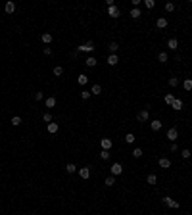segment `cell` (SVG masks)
Masks as SVG:
<instances>
[{
  "instance_id": "6da1fadb",
  "label": "cell",
  "mask_w": 192,
  "mask_h": 215,
  "mask_svg": "<svg viewBox=\"0 0 192 215\" xmlns=\"http://www.w3.org/2000/svg\"><path fill=\"white\" fill-rule=\"evenodd\" d=\"M161 202H163L167 207H173V209H179V202L177 200H173V198H169V196H163L161 198Z\"/></svg>"
},
{
  "instance_id": "7a4b0ae2",
  "label": "cell",
  "mask_w": 192,
  "mask_h": 215,
  "mask_svg": "<svg viewBox=\"0 0 192 215\" xmlns=\"http://www.w3.org/2000/svg\"><path fill=\"white\" fill-rule=\"evenodd\" d=\"M94 50V44H92V41L85 42L83 46H77V52H92Z\"/></svg>"
},
{
  "instance_id": "3957f363",
  "label": "cell",
  "mask_w": 192,
  "mask_h": 215,
  "mask_svg": "<svg viewBox=\"0 0 192 215\" xmlns=\"http://www.w3.org/2000/svg\"><path fill=\"white\" fill-rule=\"evenodd\" d=\"M158 165H160L161 169H169V167H171V160H169V158H160V160H158Z\"/></svg>"
},
{
  "instance_id": "277c9868",
  "label": "cell",
  "mask_w": 192,
  "mask_h": 215,
  "mask_svg": "<svg viewBox=\"0 0 192 215\" xmlns=\"http://www.w3.org/2000/svg\"><path fill=\"white\" fill-rule=\"evenodd\" d=\"M177 137H179V131L175 127H171V129H167V138H169L171 142H175L177 140Z\"/></svg>"
},
{
  "instance_id": "5b68a950",
  "label": "cell",
  "mask_w": 192,
  "mask_h": 215,
  "mask_svg": "<svg viewBox=\"0 0 192 215\" xmlns=\"http://www.w3.org/2000/svg\"><path fill=\"white\" fill-rule=\"evenodd\" d=\"M108 15H111V18H119V15H121V12H119V8H117V6H110V8H108Z\"/></svg>"
},
{
  "instance_id": "8992f818",
  "label": "cell",
  "mask_w": 192,
  "mask_h": 215,
  "mask_svg": "<svg viewBox=\"0 0 192 215\" xmlns=\"http://www.w3.org/2000/svg\"><path fill=\"white\" fill-rule=\"evenodd\" d=\"M100 146H102V150H111L114 142H111V138H102V140H100Z\"/></svg>"
},
{
  "instance_id": "52a82bcc",
  "label": "cell",
  "mask_w": 192,
  "mask_h": 215,
  "mask_svg": "<svg viewBox=\"0 0 192 215\" xmlns=\"http://www.w3.org/2000/svg\"><path fill=\"white\" fill-rule=\"evenodd\" d=\"M4 12H6V14H14V12H15V2H12V0L6 2V4H4Z\"/></svg>"
},
{
  "instance_id": "ba28073f",
  "label": "cell",
  "mask_w": 192,
  "mask_h": 215,
  "mask_svg": "<svg viewBox=\"0 0 192 215\" xmlns=\"http://www.w3.org/2000/svg\"><path fill=\"white\" fill-rule=\"evenodd\" d=\"M121 173H123L121 163H114V165H111V175H114V177H117V175H121Z\"/></svg>"
},
{
  "instance_id": "9c48e42d",
  "label": "cell",
  "mask_w": 192,
  "mask_h": 215,
  "mask_svg": "<svg viewBox=\"0 0 192 215\" xmlns=\"http://www.w3.org/2000/svg\"><path fill=\"white\" fill-rule=\"evenodd\" d=\"M58 129H60L58 123H48V125H46V131H48L50 134H56V133H58Z\"/></svg>"
},
{
  "instance_id": "30bf717a",
  "label": "cell",
  "mask_w": 192,
  "mask_h": 215,
  "mask_svg": "<svg viewBox=\"0 0 192 215\" xmlns=\"http://www.w3.org/2000/svg\"><path fill=\"white\" fill-rule=\"evenodd\" d=\"M167 48H169V50H177V48H179V41H177V39H169V41H167Z\"/></svg>"
},
{
  "instance_id": "8fae6325",
  "label": "cell",
  "mask_w": 192,
  "mask_h": 215,
  "mask_svg": "<svg viewBox=\"0 0 192 215\" xmlns=\"http://www.w3.org/2000/svg\"><path fill=\"white\" fill-rule=\"evenodd\" d=\"M106 62H108V65H117L119 64V58H117V54H110Z\"/></svg>"
},
{
  "instance_id": "7c38bea8",
  "label": "cell",
  "mask_w": 192,
  "mask_h": 215,
  "mask_svg": "<svg viewBox=\"0 0 192 215\" xmlns=\"http://www.w3.org/2000/svg\"><path fill=\"white\" fill-rule=\"evenodd\" d=\"M79 175H81V179L87 181V179H90V169H88V167H83V169H79Z\"/></svg>"
},
{
  "instance_id": "4fadbf2b",
  "label": "cell",
  "mask_w": 192,
  "mask_h": 215,
  "mask_svg": "<svg viewBox=\"0 0 192 215\" xmlns=\"http://www.w3.org/2000/svg\"><path fill=\"white\" fill-rule=\"evenodd\" d=\"M161 125H163V123H161L160 119H154V121L150 123V129H152V131H160V129H161Z\"/></svg>"
},
{
  "instance_id": "5bb4252c",
  "label": "cell",
  "mask_w": 192,
  "mask_h": 215,
  "mask_svg": "<svg viewBox=\"0 0 192 215\" xmlns=\"http://www.w3.org/2000/svg\"><path fill=\"white\" fill-rule=\"evenodd\" d=\"M138 121H148V117H150V113H148V110H142V111H138Z\"/></svg>"
},
{
  "instance_id": "9a60e30c",
  "label": "cell",
  "mask_w": 192,
  "mask_h": 215,
  "mask_svg": "<svg viewBox=\"0 0 192 215\" xmlns=\"http://www.w3.org/2000/svg\"><path fill=\"white\" fill-rule=\"evenodd\" d=\"M156 25H158V29H165L167 27V18H158Z\"/></svg>"
},
{
  "instance_id": "2e32d148",
  "label": "cell",
  "mask_w": 192,
  "mask_h": 215,
  "mask_svg": "<svg viewBox=\"0 0 192 215\" xmlns=\"http://www.w3.org/2000/svg\"><path fill=\"white\" fill-rule=\"evenodd\" d=\"M129 15H131L133 19H138V18L142 15V12H140V8H133L131 12H129Z\"/></svg>"
},
{
  "instance_id": "e0dca14e",
  "label": "cell",
  "mask_w": 192,
  "mask_h": 215,
  "mask_svg": "<svg viewBox=\"0 0 192 215\" xmlns=\"http://www.w3.org/2000/svg\"><path fill=\"white\" fill-rule=\"evenodd\" d=\"M77 83H79V85H81V87H85V85H87V83H88V75L81 73V75H79V77H77Z\"/></svg>"
},
{
  "instance_id": "ac0fdd59",
  "label": "cell",
  "mask_w": 192,
  "mask_h": 215,
  "mask_svg": "<svg viewBox=\"0 0 192 215\" xmlns=\"http://www.w3.org/2000/svg\"><path fill=\"white\" fill-rule=\"evenodd\" d=\"M158 60H160V64H167L169 56H167V52H160V54H158Z\"/></svg>"
},
{
  "instance_id": "d6986e66",
  "label": "cell",
  "mask_w": 192,
  "mask_h": 215,
  "mask_svg": "<svg viewBox=\"0 0 192 215\" xmlns=\"http://www.w3.org/2000/svg\"><path fill=\"white\" fill-rule=\"evenodd\" d=\"M171 106H173V110H175V111L183 110V100H179V98H175V102H173Z\"/></svg>"
},
{
  "instance_id": "ffe728a7",
  "label": "cell",
  "mask_w": 192,
  "mask_h": 215,
  "mask_svg": "<svg viewBox=\"0 0 192 215\" xmlns=\"http://www.w3.org/2000/svg\"><path fill=\"white\" fill-rule=\"evenodd\" d=\"M44 104H46V108H54V106H56V98L54 96H48L44 100Z\"/></svg>"
},
{
  "instance_id": "44dd1931",
  "label": "cell",
  "mask_w": 192,
  "mask_h": 215,
  "mask_svg": "<svg viewBox=\"0 0 192 215\" xmlns=\"http://www.w3.org/2000/svg\"><path fill=\"white\" fill-rule=\"evenodd\" d=\"M42 42H44V44H50V42H52V35H50V33H42Z\"/></svg>"
},
{
  "instance_id": "7402d4cb",
  "label": "cell",
  "mask_w": 192,
  "mask_h": 215,
  "mask_svg": "<svg viewBox=\"0 0 192 215\" xmlns=\"http://www.w3.org/2000/svg\"><path fill=\"white\" fill-rule=\"evenodd\" d=\"M102 92V87L100 85H92V88H90V94H94V96H98Z\"/></svg>"
},
{
  "instance_id": "603a6c76",
  "label": "cell",
  "mask_w": 192,
  "mask_h": 215,
  "mask_svg": "<svg viewBox=\"0 0 192 215\" xmlns=\"http://www.w3.org/2000/svg\"><path fill=\"white\" fill-rule=\"evenodd\" d=\"M104 184H106V186H114V184H115V177H114V175H110V177H106Z\"/></svg>"
},
{
  "instance_id": "cb8c5ba5",
  "label": "cell",
  "mask_w": 192,
  "mask_h": 215,
  "mask_svg": "<svg viewBox=\"0 0 192 215\" xmlns=\"http://www.w3.org/2000/svg\"><path fill=\"white\" fill-rule=\"evenodd\" d=\"M117 48H119L117 42H110V44H108V50H110V54H115V52H117Z\"/></svg>"
},
{
  "instance_id": "d4e9b609",
  "label": "cell",
  "mask_w": 192,
  "mask_h": 215,
  "mask_svg": "<svg viewBox=\"0 0 192 215\" xmlns=\"http://www.w3.org/2000/svg\"><path fill=\"white\" fill-rule=\"evenodd\" d=\"M163 100H165V104H173V102H175V96H173V94H171V92H167V94H165V98H163Z\"/></svg>"
},
{
  "instance_id": "484cf974",
  "label": "cell",
  "mask_w": 192,
  "mask_h": 215,
  "mask_svg": "<svg viewBox=\"0 0 192 215\" xmlns=\"http://www.w3.org/2000/svg\"><path fill=\"white\" fill-rule=\"evenodd\" d=\"M85 64H87L88 67H94V65L98 64V62H96V58H92V56H88V58H87V62H85Z\"/></svg>"
},
{
  "instance_id": "4316f807",
  "label": "cell",
  "mask_w": 192,
  "mask_h": 215,
  "mask_svg": "<svg viewBox=\"0 0 192 215\" xmlns=\"http://www.w3.org/2000/svg\"><path fill=\"white\" fill-rule=\"evenodd\" d=\"M183 87H184V90H192V79H184Z\"/></svg>"
},
{
  "instance_id": "83f0119b",
  "label": "cell",
  "mask_w": 192,
  "mask_h": 215,
  "mask_svg": "<svg viewBox=\"0 0 192 215\" xmlns=\"http://www.w3.org/2000/svg\"><path fill=\"white\" fill-rule=\"evenodd\" d=\"M12 125H14V127H19V125H21V117H19V115H14V117H12Z\"/></svg>"
},
{
  "instance_id": "f1b7e54d",
  "label": "cell",
  "mask_w": 192,
  "mask_h": 215,
  "mask_svg": "<svg viewBox=\"0 0 192 215\" xmlns=\"http://www.w3.org/2000/svg\"><path fill=\"white\" fill-rule=\"evenodd\" d=\"M167 83H169V87H179V79L177 77H169V81H167Z\"/></svg>"
},
{
  "instance_id": "f546056e",
  "label": "cell",
  "mask_w": 192,
  "mask_h": 215,
  "mask_svg": "<svg viewBox=\"0 0 192 215\" xmlns=\"http://www.w3.org/2000/svg\"><path fill=\"white\" fill-rule=\"evenodd\" d=\"M54 75H56V77L64 75V67H62V65H56V67H54Z\"/></svg>"
},
{
  "instance_id": "4dcf8cb0",
  "label": "cell",
  "mask_w": 192,
  "mask_h": 215,
  "mask_svg": "<svg viewBox=\"0 0 192 215\" xmlns=\"http://www.w3.org/2000/svg\"><path fill=\"white\" fill-rule=\"evenodd\" d=\"M125 140H127V144H133L137 138H135V134L133 133H127V137H125Z\"/></svg>"
},
{
  "instance_id": "1f68e13d",
  "label": "cell",
  "mask_w": 192,
  "mask_h": 215,
  "mask_svg": "<svg viewBox=\"0 0 192 215\" xmlns=\"http://www.w3.org/2000/svg\"><path fill=\"white\" fill-rule=\"evenodd\" d=\"M146 181H148V184H156L158 183V177H156V175H148Z\"/></svg>"
},
{
  "instance_id": "d6a6232c",
  "label": "cell",
  "mask_w": 192,
  "mask_h": 215,
  "mask_svg": "<svg viewBox=\"0 0 192 215\" xmlns=\"http://www.w3.org/2000/svg\"><path fill=\"white\" fill-rule=\"evenodd\" d=\"M133 158H137V160L142 158V148H135V150H133Z\"/></svg>"
},
{
  "instance_id": "836d02e7",
  "label": "cell",
  "mask_w": 192,
  "mask_h": 215,
  "mask_svg": "<svg viewBox=\"0 0 192 215\" xmlns=\"http://www.w3.org/2000/svg\"><path fill=\"white\" fill-rule=\"evenodd\" d=\"M65 171H67V173H75V171H77V167H75L73 163H67V165H65Z\"/></svg>"
},
{
  "instance_id": "e575fe53",
  "label": "cell",
  "mask_w": 192,
  "mask_h": 215,
  "mask_svg": "<svg viewBox=\"0 0 192 215\" xmlns=\"http://www.w3.org/2000/svg\"><path fill=\"white\" fill-rule=\"evenodd\" d=\"M90 96H92L90 90H81V98H83V100H88Z\"/></svg>"
},
{
  "instance_id": "d590c367",
  "label": "cell",
  "mask_w": 192,
  "mask_h": 215,
  "mask_svg": "<svg viewBox=\"0 0 192 215\" xmlns=\"http://www.w3.org/2000/svg\"><path fill=\"white\" fill-rule=\"evenodd\" d=\"M100 158H102V160H110V150H102Z\"/></svg>"
},
{
  "instance_id": "8d00e7d4",
  "label": "cell",
  "mask_w": 192,
  "mask_h": 215,
  "mask_svg": "<svg viewBox=\"0 0 192 215\" xmlns=\"http://www.w3.org/2000/svg\"><path fill=\"white\" fill-rule=\"evenodd\" d=\"M144 6H146L148 10H152V8L156 6V2H154V0H144Z\"/></svg>"
},
{
  "instance_id": "74e56055",
  "label": "cell",
  "mask_w": 192,
  "mask_h": 215,
  "mask_svg": "<svg viewBox=\"0 0 192 215\" xmlns=\"http://www.w3.org/2000/svg\"><path fill=\"white\" fill-rule=\"evenodd\" d=\"M165 10H167V12H173V10H175V4H173V2H167V4H165Z\"/></svg>"
},
{
  "instance_id": "f35d334b",
  "label": "cell",
  "mask_w": 192,
  "mask_h": 215,
  "mask_svg": "<svg viewBox=\"0 0 192 215\" xmlns=\"http://www.w3.org/2000/svg\"><path fill=\"white\" fill-rule=\"evenodd\" d=\"M181 156H183L184 160H188V158H190L192 154H190V150H183V152H181Z\"/></svg>"
},
{
  "instance_id": "ab89813d",
  "label": "cell",
  "mask_w": 192,
  "mask_h": 215,
  "mask_svg": "<svg viewBox=\"0 0 192 215\" xmlns=\"http://www.w3.org/2000/svg\"><path fill=\"white\" fill-rule=\"evenodd\" d=\"M42 119H44L46 123H52V115L50 113H44V115H42Z\"/></svg>"
},
{
  "instance_id": "60d3db41",
  "label": "cell",
  "mask_w": 192,
  "mask_h": 215,
  "mask_svg": "<svg viewBox=\"0 0 192 215\" xmlns=\"http://www.w3.org/2000/svg\"><path fill=\"white\" fill-rule=\"evenodd\" d=\"M42 98H44L42 92H35V100H42Z\"/></svg>"
},
{
  "instance_id": "b9f144b4",
  "label": "cell",
  "mask_w": 192,
  "mask_h": 215,
  "mask_svg": "<svg viewBox=\"0 0 192 215\" xmlns=\"http://www.w3.org/2000/svg\"><path fill=\"white\" fill-rule=\"evenodd\" d=\"M44 54L46 56H52V48H50V46H44Z\"/></svg>"
},
{
  "instance_id": "7bdbcfd3",
  "label": "cell",
  "mask_w": 192,
  "mask_h": 215,
  "mask_svg": "<svg viewBox=\"0 0 192 215\" xmlns=\"http://www.w3.org/2000/svg\"><path fill=\"white\" fill-rule=\"evenodd\" d=\"M177 150H179V146L175 144V142H171V152H177Z\"/></svg>"
},
{
  "instance_id": "ee69618b",
  "label": "cell",
  "mask_w": 192,
  "mask_h": 215,
  "mask_svg": "<svg viewBox=\"0 0 192 215\" xmlns=\"http://www.w3.org/2000/svg\"><path fill=\"white\" fill-rule=\"evenodd\" d=\"M33 215H35V213H33Z\"/></svg>"
}]
</instances>
